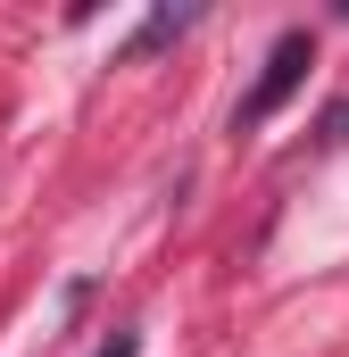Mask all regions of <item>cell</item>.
Masks as SVG:
<instances>
[{
    "instance_id": "7a4b0ae2",
    "label": "cell",
    "mask_w": 349,
    "mask_h": 357,
    "mask_svg": "<svg viewBox=\"0 0 349 357\" xmlns=\"http://www.w3.org/2000/svg\"><path fill=\"white\" fill-rule=\"evenodd\" d=\"M183 25H191V8H150V17H142V33H133V42H125L117 59H150V50H167Z\"/></svg>"
},
{
    "instance_id": "3957f363",
    "label": "cell",
    "mask_w": 349,
    "mask_h": 357,
    "mask_svg": "<svg viewBox=\"0 0 349 357\" xmlns=\"http://www.w3.org/2000/svg\"><path fill=\"white\" fill-rule=\"evenodd\" d=\"M325 142H349V100L333 108V116H325Z\"/></svg>"
},
{
    "instance_id": "6da1fadb",
    "label": "cell",
    "mask_w": 349,
    "mask_h": 357,
    "mask_svg": "<svg viewBox=\"0 0 349 357\" xmlns=\"http://www.w3.org/2000/svg\"><path fill=\"white\" fill-rule=\"evenodd\" d=\"M308 67H316V33L308 25H291V33H274V50H266V67H258V84L242 91V108H233V133H258L266 116L291 100V91L308 84Z\"/></svg>"
},
{
    "instance_id": "277c9868",
    "label": "cell",
    "mask_w": 349,
    "mask_h": 357,
    "mask_svg": "<svg viewBox=\"0 0 349 357\" xmlns=\"http://www.w3.org/2000/svg\"><path fill=\"white\" fill-rule=\"evenodd\" d=\"M100 357H142V333H117V341H108Z\"/></svg>"
}]
</instances>
